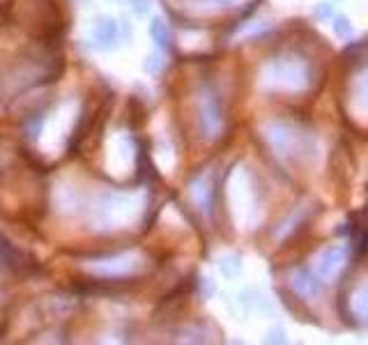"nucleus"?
<instances>
[{"mask_svg": "<svg viewBox=\"0 0 368 345\" xmlns=\"http://www.w3.org/2000/svg\"><path fill=\"white\" fill-rule=\"evenodd\" d=\"M136 205H134V198L129 196H120V193H113V196H104L97 205V216H99L102 226L99 228H120V223H125L127 219H131L136 214Z\"/></svg>", "mask_w": 368, "mask_h": 345, "instance_id": "nucleus-1", "label": "nucleus"}, {"mask_svg": "<svg viewBox=\"0 0 368 345\" xmlns=\"http://www.w3.org/2000/svg\"><path fill=\"white\" fill-rule=\"evenodd\" d=\"M265 79L269 86L274 88H302L309 83V72H306V67L302 63H295V60H290V63H274L269 65V70L265 72Z\"/></svg>", "mask_w": 368, "mask_h": 345, "instance_id": "nucleus-2", "label": "nucleus"}, {"mask_svg": "<svg viewBox=\"0 0 368 345\" xmlns=\"http://www.w3.org/2000/svg\"><path fill=\"white\" fill-rule=\"evenodd\" d=\"M221 127H223V120H221L219 102L212 95H207L205 99H200V129L207 141H214L221 134Z\"/></svg>", "mask_w": 368, "mask_h": 345, "instance_id": "nucleus-3", "label": "nucleus"}, {"mask_svg": "<svg viewBox=\"0 0 368 345\" xmlns=\"http://www.w3.org/2000/svg\"><path fill=\"white\" fill-rule=\"evenodd\" d=\"M345 260H348V253H345L343 246H327L318 256L315 274L320 279H336L341 274V269L345 267Z\"/></svg>", "mask_w": 368, "mask_h": 345, "instance_id": "nucleus-4", "label": "nucleus"}, {"mask_svg": "<svg viewBox=\"0 0 368 345\" xmlns=\"http://www.w3.org/2000/svg\"><path fill=\"white\" fill-rule=\"evenodd\" d=\"M93 42L97 49L102 51H113L120 44V26L115 19L111 17H99L93 26Z\"/></svg>", "mask_w": 368, "mask_h": 345, "instance_id": "nucleus-5", "label": "nucleus"}, {"mask_svg": "<svg viewBox=\"0 0 368 345\" xmlns=\"http://www.w3.org/2000/svg\"><path fill=\"white\" fill-rule=\"evenodd\" d=\"M292 288H295L302 297H320L322 295V281L318 274H313L311 269H297L292 274Z\"/></svg>", "mask_w": 368, "mask_h": 345, "instance_id": "nucleus-6", "label": "nucleus"}, {"mask_svg": "<svg viewBox=\"0 0 368 345\" xmlns=\"http://www.w3.org/2000/svg\"><path fill=\"white\" fill-rule=\"evenodd\" d=\"M150 35H152V40H154V44L159 49H170V30H168V24L163 21L161 17H157V19H152V24H150Z\"/></svg>", "mask_w": 368, "mask_h": 345, "instance_id": "nucleus-7", "label": "nucleus"}, {"mask_svg": "<svg viewBox=\"0 0 368 345\" xmlns=\"http://www.w3.org/2000/svg\"><path fill=\"white\" fill-rule=\"evenodd\" d=\"M134 267H136V262H131L129 256H125V258H113V260L102 262V265L97 267V272H102V274H106V276H113V274H127V272H131Z\"/></svg>", "mask_w": 368, "mask_h": 345, "instance_id": "nucleus-8", "label": "nucleus"}, {"mask_svg": "<svg viewBox=\"0 0 368 345\" xmlns=\"http://www.w3.org/2000/svg\"><path fill=\"white\" fill-rule=\"evenodd\" d=\"M0 258H3L7 265H12V267H21L24 262H21V251L19 249H14V246L7 242V239L0 235Z\"/></svg>", "mask_w": 368, "mask_h": 345, "instance_id": "nucleus-9", "label": "nucleus"}, {"mask_svg": "<svg viewBox=\"0 0 368 345\" xmlns=\"http://www.w3.org/2000/svg\"><path fill=\"white\" fill-rule=\"evenodd\" d=\"M193 193H196V200L200 207H205V212H209L212 209V191H209L207 182H202V179H198L196 184H193Z\"/></svg>", "mask_w": 368, "mask_h": 345, "instance_id": "nucleus-10", "label": "nucleus"}, {"mask_svg": "<svg viewBox=\"0 0 368 345\" xmlns=\"http://www.w3.org/2000/svg\"><path fill=\"white\" fill-rule=\"evenodd\" d=\"M332 26H334V33L343 37V40H348V37H352V33H355V28H352V24L345 17H336Z\"/></svg>", "mask_w": 368, "mask_h": 345, "instance_id": "nucleus-11", "label": "nucleus"}, {"mask_svg": "<svg viewBox=\"0 0 368 345\" xmlns=\"http://www.w3.org/2000/svg\"><path fill=\"white\" fill-rule=\"evenodd\" d=\"M143 70L147 74H159L163 70V58L159 54H152L145 58V63H143Z\"/></svg>", "mask_w": 368, "mask_h": 345, "instance_id": "nucleus-12", "label": "nucleus"}, {"mask_svg": "<svg viewBox=\"0 0 368 345\" xmlns=\"http://www.w3.org/2000/svg\"><path fill=\"white\" fill-rule=\"evenodd\" d=\"M129 7L138 17H147L150 10H152V0H129Z\"/></svg>", "mask_w": 368, "mask_h": 345, "instance_id": "nucleus-13", "label": "nucleus"}, {"mask_svg": "<svg viewBox=\"0 0 368 345\" xmlns=\"http://www.w3.org/2000/svg\"><path fill=\"white\" fill-rule=\"evenodd\" d=\"M315 14H318L320 19H332L334 10H332V5H327V3H320V7H318V10H315Z\"/></svg>", "mask_w": 368, "mask_h": 345, "instance_id": "nucleus-14", "label": "nucleus"}]
</instances>
